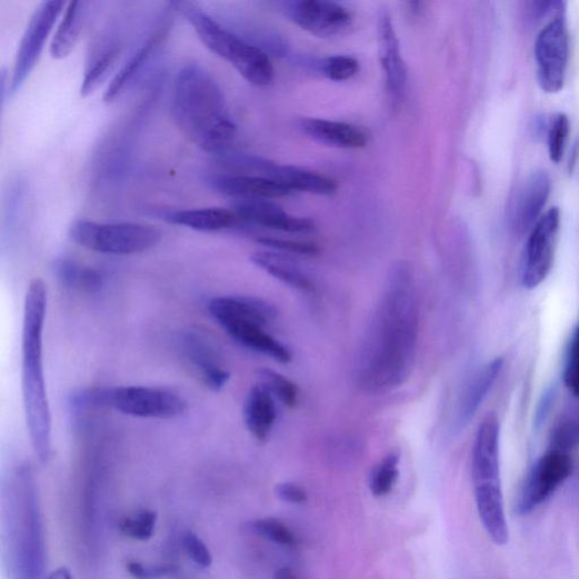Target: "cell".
Segmentation results:
<instances>
[{
    "mask_svg": "<svg viewBox=\"0 0 579 579\" xmlns=\"http://www.w3.org/2000/svg\"><path fill=\"white\" fill-rule=\"evenodd\" d=\"M88 6L87 2L69 4L50 43L49 51L53 59H66L76 49L86 26Z\"/></svg>",
    "mask_w": 579,
    "mask_h": 579,
    "instance_id": "obj_27",
    "label": "cell"
},
{
    "mask_svg": "<svg viewBox=\"0 0 579 579\" xmlns=\"http://www.w3.org/2000/svg\"><path fill=\"white\" fill-rule=\"evenodd\" d=\"M401 456L393 452L383 458L371 471L369 488L375 497L389 495L400 477Z\"/></svg>",
    "mask_w": 579,
    "mask_h": 579,
    "instance_id": "obj_31",
    "label": "cell"
},
{
    "mask_svg": "<svg viewBox=\"0 0 579 579\" xmlns=\"http://www.w3.org/2000/svg\"><path fill=\"white\" fill-rule=\"evenodd\" d=\"M551 179L546 171L539 170L526 177L508 200L506 217L513 233L523 234L532 229L548 202Z\"/></svg>",
    "mask_w": 579,
    "mask_h": 579,
    "instance_id": "obj_13",
    "label": "cell"
},
{
    "mask_svg": "<svg viewBox=\"0 0 579 579\" xmlns=\"http://www.w3.org/2000/svg\"><path fill=\"white\" fill-rule=\"evenodd\" d=\"M169 26L163 24L153 32L149 38L138 48V50L124 62V66L114 76L108 86L103 100L107 103H112L119 99L124 90L130 87L134 80L146 69L147 63L152 56L160 48L163 40L167 38Z\"/></svg>",
    "mask_w": 579,
    "mask_h": 579,
    "instance_id": "obj_20",
    "label": "cell"
},
{
    "mask_svg": "<svg viewBox=\"0 0 579 579\" xmlns=\"http://www.w3.org/2000/svg\"><path fill=\"white\" fill-rule=\"evenodd\" d=\"M319 70L326 78L335 82H346L360 71L359 60L348 54H336L319 62Z\"/></svg>",
    "mask_w": 579,
    "mask_h": 579,
    "instance_id": "obj_34",
    "label": "cell"
},
{
    "mask_svg": "<svg viewBox=\"0 0 579 579\" xmlns=\"http://www.w3.org/2000/svg\"><path fill=\"white\" fill-rule=\"evenodd\" d=\"M208 183L219 194L237 201L272 200L288 197L291 192L278 181L264 176L216 173L209 176Z\"/></svg>",
    "mask_w": 579,
    "mask_h": 579,
    "instance_id": "obj_17",
    "label": "cell"
},
{
    "mask_svg": "<svg viewBox=\"0 0 579 579\" xmlns=\"http://www.w3.org/2000/svg\"><path fill=\"white\" fill-rule=\"evenodd\" d=\"M182 342L188 361L208 388L216 392L224 389L231 375L221 366L213 348L196 335H187Z\"/></svg>",
    "mask_w": 579,
    "mask_h": 579,
    "instance_id": "obj_22",
    "label": "cell"
},
{
    "mask_svg": "<svg viewBox=\"0 0 579 579\" xmlns=\"http://www.w3.org/2000/svg\"><path fill=\"white\" fill-rule=\"evenodd\" d=\"M570 133L569 119L565 113H558L548 128V152L553 163H559L565 154Z\"/></svg>",
    "mask_w": 579,
    "mask_h": 579,
    "instance_id": "obj_36",
    "label": "cell"
},
{
    "mask_svg": "<svg viewBox=\"0 0 579 579\" xmlns=\"http://www.w3.org/2000/svg\"><path fill=\"white\" fill-rule=\"evenodd\" d=\"M48 309V289L43 280L29 283L22 328V395L27 425L41 463L52 452V423L43 368V332Z\"/></svg>",
    "mask_w": 579,
    "mask_h": 579,
    "instance_id": "obj_3",
    "label": "cell"
},
{
    "mask_svg": "<svg viewBox=\"0 0 579 579\" xmlns=\"http://www.w3.org/2000/svg\"><path fill=\"white\" fill-rule=\"evenodd\" d=\"M277 416L274 397L261 383L253 386L243 407V420L250 435L256 440L267 441L277 421Z\"/></svg>",
    "mask_w": 579,
    "mask_h": 579,
    "instance_id": "obj_23",
    "label": "cell"
},
{
    "mask_svg": "<svg viewBox=\"0 0 579 579\" xmlns=\"http://www.w3.org/2000/svg\"><path fill=\"white\" fill-rule=\"evenodd\" d=\"M183 549L189 558L202 568L212 565L213 558L204 541L196 533L187 532L182 538Z\"/></svg>",
    "mask_w": 579,
    "mask_h": 579,
    "instance_id": "obj_39",
    "label": "cell"
},
{
    "mask_svg": "<svg viewBox=\"0 0 579 579\" xmlns=\"http://www.w3.org/2000/svg\"><path fill=\"white\" fill-rule=\"evenodd\" d=\"M233 211L241 221L273 230L308 233L315 228L311 220L291 216L270 200L238 201Z\"/></svg>",
    "mask_w": 579,
    "mask_h": 579,
    "instance_id": "obj_18",
    "label": "cell"
},
{
    "mask_svg": "<svg viewBox=\"0 0 579 579\" xmlns=\"http://www.w3.org/2000/svg\"><path fill=\"white\" fill-rule=\"evenodd\" d=\"M299 126L310 139L332 148L355 150L365 148L368 143L367 134L351 123L308 118L302 119Z\"/></svg>",
    "mask_w": 579,
    "mask_h": 579,
    "instance_id": "obj_19",
    "label": "cell"
},
{
    "mask_svg": "<svg viewBox=\"0 0 579 579\" xmlns=\"http://www.w3.org/2000/svg\"><path fill=\"white\" fill-rule=\"evenodd\" d=\"M560 231V211H547L528 238L521 264V283L528 290L537 289L549 277L557 251Z\"/></svg>",
    "mask_w": 579,
    "mask_h": 579,
    "instance_id": "obj_10",
    "label": "cell"
},
{
    "mask_svg": "<svg viewBox=\"0 0 579 579\" xmlns=\"http://www.w3.org/2000/svg\"><path fill=\"white\" fill-rule=\"evenodd\" d=\"M264 176L278 181L290 191H303L313 196L330 197L338 190V183L333 179L291 166H280L270 162Z\"/></svg>",
    "mask_w": 579,
    "mask_h": 579,
    "instance_id": "obj_24",
    "label": "cell"
},
{
    "mask_svg": "<svg viewBox=\"0 0 579 579\" xmlns=\"http://www.w3.org/2000/svg\"><path fill=\"white\" fill-rule=\"evenodd\" d=\"M572 459L562 450L550 448L533 466L521 490L518 511L528 515L547 501L571 476Z\"/></svg>",
    "mask_w": 579,
    "mask_h": 579,
    "instance_id": "obj_12",
    "label": "cell"
},
{
    "mask_svg": "<svg viewBox=\"0 0 579 579\" xmlns=\"http://www.w3.org/2000/svg\"><path fill=\"white\" fill-rule=\"evenodd\" d=\"M540 88L550 94L562 90L569 61V32L566 4L540 31L535 47Z\"/></svg>",
    "mask_w": 579,
    "mask_h": 579,
    "instance_id": "obj_9",
    "label": "cell"
},
{
    "mask_svg": "<svg viewBox=\"0 0 579 579\" xmlns=\"http://www.w3.org/2000/svg\"><path fill=\"white\" fill-rule=\"evenodd\" d=\"M118 57L119 49L111 43L102 46L90 56L81 86L82 97H89L99 89L113 70Z\"/></svg>",
    "mask_w": 579,
    "mask_h": 579,
    "instance_id": "obj_29",
    "label": "cell"
},
{
    "mask_svg": "<svg viewBox=\"0 0 579 579\" xmlns=\"http://www.w3.org/2000/svg\"><path fill=\"white\" fill-rule=\"evenodd\" d=\"M378 44L386 89L392 102L399 104L407 89V68L396 27L388 11H382L379 16Z\"/></svg>",
    "mask_w": 579,
    "mask_h": 579,
    "instance_id": "obj_15",
    "label": "cell"
},
{
    "mask_svg": "<svg viewBox=\"0 0 579 579\" xmlns=\"http://www.w3.org/2000/svg\"><path fill=\"white\" fill-rule=\"evenodd\" d=\"M94 405L110 407L118 412L142 419H176L188 408L187 401L170 391L148 386H120L88 395Z\"/></svg>",
    "mask_w": 579,
    "mask_h": 579,
    "instance_id": "obj_8",
    "label": "cell"
},
{
    "mask_svg": "<svg viewBox=\"0 0 579 579\" xmlns=\"http://www.w3.org/2000/svg\"><path fill=\"white\" fill-rule=\"evenodd\" d=\"M250 530L282 547L292 548L297 545L290 529L276 519L257 520L250 525Z\"/></svg>",
    "mask_w": 579,
    "mask_h": 579,
    "instance_id": "obj_38",
    "label": "cell"
},
{
    "mask_svg": "<svg viewBox=\"0 0 579 579\" xmlns=\"http://www.w3.org/2000/svg\"><path fill=\"white\" fill-rule=\"evenodd\" d=\"M579 443V411L565 415L555 427L550 448L569 453Z\"/></svg>",
    "mask_w": 579,
    "mask_h": 579,
    "instance_id": "obj_35",
    "label": "cell"
},
{
    "mask_svg": "<svg viewBox=\"0 0 579 579\" xmlns=\"http://www.w3.org/2000/svg\"><path fill=\"white\" fill-rule=\"evenodd\" d=\"M419 335V302L411 267L400 262L391 270L356 367L359 388L383 395L410 377Z\"/></svg>",
    "mask_w": 579,
    "mask_h": 579,
    "instance_id": "obj_1",
    "label": "cell"
},
{
    "mask_svg": "<svg viewBox=\"0 0 579 579\" xmlns=\"http://www.w3.org/2000/svg\"><path fill=\"white\" fill-rule=\"evenodd\" d=\"M47 579H73V577L69 569L61 567L51 572Z\"/></svg>",
    "mask_w": 579,
    "mask_h": 579,
    "instance_id": "obj_45",
    "label": "cell"
},
{
    "mask_svg": "<svg viewBox=\"0 0 579 579\" xmlns=\"http://www.w3.org/2000/svg\"><path fill=\"white\" fill-rule=\"evenodd\" d=\"M171 7L191 24L206 47L229 61L248 83L260 88L272 83L274 67L266 50L242 39L194 3L181 0Z\"/></svg>",
    "mask_w": 579,
    "mask_h": 579,
    "instance_id": "obj_4",
    "label": "cell"
},
{
    "mask_svg": "<svg viewBox=\"0 0 579 579\" xmlns=\"http://www.w3.org/2000/svg\"><path fill=\"white\" fill-rule=\"evenodd\" d=\"M173 116L184 137L206 152L222 156L236 139L237 124L224 94L200 63H187L178 72Z\"/></svg>",
    "mask_w": 579,
    "mask_h": 579,
    "instance_id": "obj_2",
    "label": "cell"
},
{
    "mask_svg": "<svg viewBox=\"0 0 579 579\" xmlns=\"http://www.w3.org/2000/svg\"><path fill=\"white\" fill-rule=\"evenodd\" d=\"M261 385L281 403L289 408L297 405L299 390L297 385L281 373L263 368L259 370Z\"/></svg>",
    "mask_w": 579,
    "mask_h": 579,
    "instance_id": "obj_32",
    "label": "cell"
},
{
    "mask_svg": "<svg viewBox=\"0 0 579 579\" xmlns=\"http://www.w3.org/2000/svg\"><path fill=\"white\" fill-rule=\"evenodd\" d=\"M157 512L150 509H141L131 517L123 518L119 523L122 535L138 541L150 540L156 530Z\"/></svg>",
    "mask_w": 579,
    "mask_h": 579,
    "instance_id": "obj_33",
    "label": "cell"
},
{
    "mask_svg": "<svg viewBox=\"0 0 579 579\" xmlns=\"http://www.w3.org/2000/svg\"><path fill=\"white\" fill-rule=\"evenodd\" d=\"M211 316L224 329L239 323L266 328L277 317L276 308L269 302L253 297H218L210 301Z\"/></svg>",
    "mask_w": 579,
    "mask_h": 579,
    "instance_id": "obj_16",
    "label": "cell"
},
{
    "mask_svg": "<svg viewBox=\"0 0 579 579\" xmlns=\"http://www.w3.org/2000/svg\"><path fill=\"white\" fill-rule=\"evenodd\" d=\"M562 380L566 389L576 398H579V326L575 329L569 340L566 352Z\"/></svg>",
    "mask_w": 579,
    "mask_h": 579,
    "instance_id": "obj_37",
    "label": "cell"
},
{
    "mask_svg": "<svg viewBox=\"0 0 579 579\" xmlns=\"http://www.w3.org/2000/svg\"><path fill=\"white\" fill-rule=\"evenodd\" d=\"M56 273L61 283L70 288H83L97 291L102 286L101 274L91 268L82 267L70 259H60L56 262Z\"/></svg>",
    "mask_w": 579,
    "mask_h": 579,
    "instance_id": "obj_30",
    "label": "cell"
},
{
    "mask_svg": "<svg viewBox=\"0 0 579 579\" xmlns=\"http://www.w3.org/2000/svg\"><path fill=\"white\" fill-rule=\"evenodd\" d=\"M500 426L495 416L480 425L472 450V479L480 520L488 536L499 540L508 535L500 479Z\"/></svg>",
    "mask_w": 579,
    "mask_h": 579,
    "instance_id": "obj_5",
    "label": "cell"
},
{
    "mask_svg": "<svg viewBox=\"0 0 579 579\" xmlns=\"http://www.w3.org/2000/svg\"><path fill=\"white\" fill-rule=\"evenodd\" d=\"M553 398L555 391H550L545 396L537 412V422L541 423L546 419L549 413L550 405L553 403Z\"/></svg>",
    "mask_w": 579,
    "mask_h": 579,
    "instance_id": "obj_43",
    "label": "cell"
},
{
    "mask_svg": "<svg viewBox=\"0 0 579 579\" xmlns=\"http://www.w3.org/2000/svg\"><path fill=\"white\" fill-rule=\"evenodd\" d=\"M503 367V360L496 358L479 369L466 386L457 410V430L466 428L490 393Z\"/></svg>",
    "mask_w": 579,
    "mask_h": 579,
    "instance_id": "obj_21",
    "label": "cell"
},
{
    "mask_svg": "<svg viewBox=\"0 0 579 579\" xmlns=\"http://www.w3.org/2000/svg\"><path fill=\"white\" fill-rule=\"evenodd\" d=\"M16 489L14 571L17 579H41L43 538L34 479L29 468L19 470Z\"/></svg>",
    "mask_w": 579,
    "mask_h": 579,
    "instance_id": "obj_6",
    "label": "cell"
},
{
    "mask_svg": "<svg viewBox=\"0 0 579 579\" xmlns=\"http://www.w3.org/2000/svg\"><path fill=\"white\" fill-rule=\"evenodd\" d=\"M278 497L290 503H303L307 501V492L298 485L286 482L277 487Z\"/></svg>",
    "mask_w": 579,
    "mask_h": 579,
    "instance_id": "obj_42",
    "label": "cell"
},
{
    "mask_svg": "<svg viewBox=\"0 0 579 579\" xmlns=\"http://www.w3.org/2000/svg\"><path fill=\"white\" fill-rule=\"evenodd\" d=\"M282 10L295 24L319 38L342 33L353 20L347 8L326 0H295L283 3Z\"/></svg>",
    "mask_w": 579,
    "mask_h": 579,
    "instance_id": "obj_14",
    "label": "cell"
},
{
    "mask_svg": "<svg viewBox=\"0 0 579 579\" xmlns=\"http://www.w3.org/2000/svg\"><path fill=\"white\" fill-rule=\"evenodd\" d=\"M223 330L241 346L266 355L280 363H289L292 360L290 350L267 333L263 327L242 323L229 326Z\"/></svg>",
    "mask_w": 579,
    "mask_h": 579,
    "instance_id": "obj_28",
    "label": "cell"
},
{
    "mask_svg": "<svg viewBox=\"0 0 579 579\" xmlns=\"http://www.w3.org/2000/svg\"><path fill=\"white\" fill-rule=\"evenodd\" d=\"M274 579H300L292 569L288 567L280 568L274 573Z\"/></svg>",
    "mask_w": 579,
    "mask_h": 579,
    "instance_id": "obj_44",
    "label": "cell"
},
{
    "mask_svg": "<svg viewBox=\"0 0 579 579\" xmlns=\"http://www.w3.org/2000/svg\"><path fill=\"white\" fill-rule=\"evenodd\" d=\"M78 246L104 254L130 256L156 248L162 239L159 229L141 223H101L78 220L69 231Z\"/></svg>",
    "mask_w": 579,
    "mask_h": 579,
    "instance_id": "obj_7",
    "label": "cell"
},
{
    "mask_svg": "<svg viewBox=\"0 0 579 579\" xmlns=\"http://www.w3.org/2000/svg\"><path fill=\"white\" fill-rule=\"evenodd\" d=\"M162 218L171 224L201 232L226 230L239 220L233 210L223 208L169 211Z\"/></svg>",
    "mask_w": 579,
    "mask_h": 579,
    "instance_id": "obj_25",
    "label": "cell"
},
{
    "mask_svg": "<svg viewBox=\"0 0 579 579\" xmlns=\"http://www.w3.org/2000/svg\"><path fill=\"white\" fill-rule=\"evenodd\" d=\"M127 571L137 579H156L173 572L174 567L170 565L150 567L138 561H131L127 563Z\"/></svg>",
    "mask_w": 579,
    "mask_h": 579,
    "instance_id": "obj_41",
    "label": "cell"
},
{
    "mask_svg": "<svg viewBox=\"0 0 579 579\" xmlns=\"http://www.w3.org/2000/svg\"><path fill=\"white\" fill-rule=\"evenodd\" d=\"M251 263L267 272L280 282L301 292H312L313 283L301 271L299 266L290 257L273 252L260 251L250 257Z\"/></svg>",
    "mask_w": 579,
    "mask_h": 579,
    "instance_id": "obj_26",
    "label": "cell"
},
{
    "mask_svg": "<svg viewBox=\"0 0 579 579\" xmlns=\"http://www.w3.org/2000/svg\"><path fill=\"white\" fill-rule=\"evenodd\" d=\"M63 8H66V3L59 2V0H48L34 11L20 42L11 79L10 97L21 91L36 69Z\"/></svg>",
    "mask_w": 579,
    "mask_h": 579,
    "instance_id": "obj_11",
    "label": "cell"
},
{
    "mask_svg": "<svg viewBox=\"0 0 579 579\" xmlns=\"http://www.w3.org/2000/svg\"><path fill=\"white\" fill-rule=\"evenodd\" d=\"M266 247L299 254H315L319 251V248L311 242H301L293 240H284L278 238H261L259 240Z\"/></svg>",
    "mask_w": 579,
    "mask_h": 579,
    "instance_id": "obj_40",
    "label": "cell"
}]
</instances>
